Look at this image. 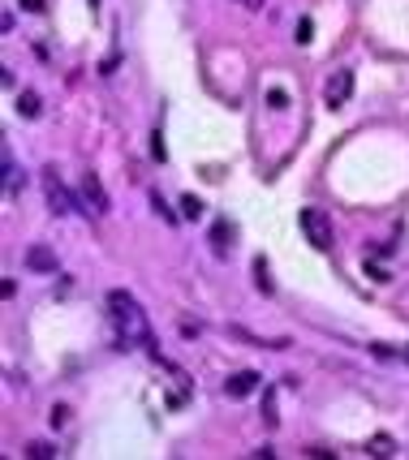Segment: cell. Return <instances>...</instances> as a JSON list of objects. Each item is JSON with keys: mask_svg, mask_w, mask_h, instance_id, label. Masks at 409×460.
I'll return each mask as SVG.
<instances>
[{"mask_svg": "<svg viewBox=\"0 0 409 460\" xmlns=\"http://www.w3.org/2000/svg\"><path fill=\"white\" fill-rule=\"evenodd\" d=\"M254 271H259V289H263V293H272V279H267V267H263V259L254 263Z\"/></svg>", "mask_w": 409, "mask_h": 460, "instance_id": "5bb4252c", "label": "cell"}, {"mask_svg": "<svg viewBox=\"0 0 409 460\" xmlns=\"http://www.w3.org/2000/svg\"><path fill=\"white\" fill-rule=\"evenodd\" d=\"M211 245H216V254H228V220H220L211 228Z\"/></svg>", "mask_w": 409, "mask_h": 460, "instance_id": "9c48e42d", "label": "cell"}, {"mask_svg": "<svg viewBox=\"0 0 409 460\" xmlns=\"http://www.w3.org/2000/svg\"><path fill=\"white\" fill-rule=\"evenodd\" d=\"M27 456H35V460H47V456H57V452L47 447V443H31V447H27Z\"/></svg>", "mask_w": 409, "mask_h": 460, "instance_id": "4fadbf2b", "label": "cell"}, {"mask_svg": "<svg viewBox=\"0 0 409 460\" xmlns=\"http://www.w3.org/2000/svg\"><path fill=\"white\" fill-rule=\"evenodd\" d=\"M43 194H47V207H52L57 215H69V211H78V198H73L65 185H61V176L52 168H43Z\"/></svg>", "mask_w": 409, "mask_h": 460, "instance_id": "3957f363", "label": "cell"}, {"mask_svg": "<svg viewBox=\"0 0 409 460\" xmlns=\"http://www.w3.org/2000/svg\"><path fill=\"white\" fill-rule=\"evenodd\" d=\"M181 215H186V220H198V215H202V202H198L194 194H186V198H181Z\"/></svg>", "mask_w": 409, "mask_h": 460, "instance_id": "30bf717a", "label": "cell"}, {"mask_svg": "<svg viewBox=\"0 0 409 460\" xmlns=\"http://www.w3.org/2000/svg\"><path fill=\"white\" fill-rule=\"evenodd\" d=\"M371 456H392V439H383V434H379V439L371 443Z\"/></svg>", "mask_w": 409, "mask_h": 460, "instance_id": "7c38bea8", "label": "cell"}, {"mask_svg": "<svg viewBox=\"0 0 409 460\" xmlns=\"http://www.w3.org/2000/svg\"><path fill=\"white\" fill-rule=\"evenodd\" d=\"M254 388H259V374H254V370H237V374H228V383H224V392L233 396V400L250 396Z\"/></svg>", "mask_w": 409, "mask_h": 460, "instance_id": "8992f818", "label": "cell"}, {"mask_svg": "<svg viewBox=\"0 0 409 460\" xmlns=\"http://www.w3.org/2000/svg\"><path fill=\"white\" fill-rule=\"evenodd\" d=\"M267 104H272V108H285L289 95H285V91H267Z\"/></svg>", "mask_w": 409, "mask_h": 460, "instance_id": "9a60e30c", "label": "cell"}, {"mask_svg": "<svg viewBox=\"0 0 409 460\" xmlns=\"http://www.w3.org/2000/svg\"><path fill=\"white\" fill-rule=\"evenodd\" d=\"M311 35H315V22L302 17V22H297V43H311Z\"/></svg>", "mask_w": 409, "mask_h": 460, "instance_id": "8fae6325", "label": "cell"}, {"mask_svg": "<svg viewBox=\"0 0 409 460\" xmlns=\"http://www.w3.org/2000/svg\"><path fill=\"white\" fill-rule=\"evenodd\" d=\"M65 417H69V408L57 404V408H52V426H65Z\"/></svg>", "mask_w": 409, "mask_h": 460, "instance_id": "e0dca14e", "label": "cell"}, {"mask_svg": "<svg viewBox=\"0 0 409 460\" xmlns=\"http://www.w3.org/2000/svg\"><path fill=\"white\" fill-rule=\"evenodd\" d=\"M108 319H112V327H117V344H121V348H130V344L156 348V340H151V331H147V319H142V305L125 293V289L108 293Z\"/></svg>", "mask_w": 409, "mask_h": 460, "instance_id": "6da1fadb", "label": "cell"}, {"mask_svg": "<svg viewBox=\"0 0 409 460\" xmlns=\"http://www.w3.org/2000/svg\"><path fill=\"white\" fill-rule=\"evenodd\" d=\"M27 267H31V271H43V275H47V271H57L61 263H57V254L47 250V245H31V250H27Z\"/></svg>", "mask_w": 409, "mask_h": 460, "instance_id": "52a82bcc", "label": "cell"}, {"mask_svg": "<svg viewBox=\"0 0 409 460\" xmlns=\"http://www.w3.org/2000/svg\"><path fill=\"white\" fill-rule=\"evenodd\" d=\"M22 9H31V13H43V0H22Z\"/></svg>", "mask_w": 409, "mask_h": 460, "instance_id": "ac0fdd59", "label": "cell"}, {"mask_svg": "<svg viewBox=\"0 0 409 460\" xmlns=\"http://www.w3.org/2000/svg\"><path fill=\"white\" fill-rule=\"evenodd\" d=\"M323 95H327V108H341L345 99L353 95V73H349V69H341L336 78L327 82V91H323Z\"/></svg>", "mask_w": 409, "mask_h": 460, "instance_id": "5b68a950", "label": "cell"}, {"mask_svg": "<svg viewBox=\"0 0 409 460\" xmlns=\"http://www.w3.org/2000/svg\"><path fill=\"white\" fill-rule=\"evenodd\" d=\"M82 198H87L91 215H104V211H108V190L99 185V176H95V172H87V176H82Z\"/></svg>", "mask_w": 409, "mask_h": 460, "instance_id": "277c9868", "label": "cell"}, {"mask_svg": "<svg viewBox=\"0 0 409 460\" xmlns=\"http://www.w3.org/2000/svg\"><path fill=\"white\" fill-rule=\"evenodd\" d=\"M17 112L27 116V121H35V116H39V95H35V91H22V95H17Z\"/></svg>", "mask_w": 409, "mask_h": 460, "instance_id": "ba28073f", "label": "cell"}, {"mask_svg": "<svg viewBox=\"0 0 409 460\" xmlns=\"http://www.w3.org/2000/svg\"><path fill=\"white\" fill-rule=\"evenodd\" d=\"M297 224H302L306 241H311L315 250H332V220H327V211H319V207H302V211H297Z\"/></svg>", "mask_w": 409, "mask_h": 460, "instance_id": "7a4b0ae2", "label": "cell"}, {"mask_svg": "<svg viewBox=\"0 0 409 460\" xmlns=\"http://www.w3.org/2000/svg\"><path fill=\"white\" fill-rule=\"evenodd\" d=\"M151 142H156V146H151V155H156V160H164V155H168V151H164V138L156 134V138H151Z\"/></svg>", "mask_w": 409, "mask_h": 460, "instance_id": "2e32d148", "label": "cell"}, {"mask_svg": "<svg viewBox=\"0 0 409 460\" xmlns=\"http://www.w3.org/2000/svg\"><path fill=\"white\" fill-rule=\"evenodd\" d=\"M405 362H409V348H405Z\"/></svg>", "mask_w": 409, "mask_h": 460, "instance_id": "d6986e66", "label": "cell"}]
</instances>
